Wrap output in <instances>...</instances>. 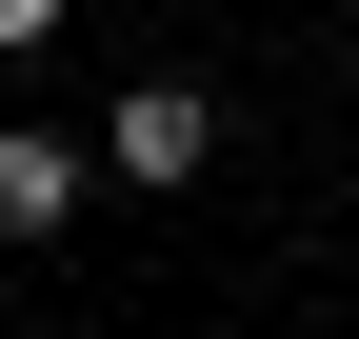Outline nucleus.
Masks as SVG:
<instances>
[{"label":"nucleus","instance_id":"1","mask_svg":"<svg viewBox=\"0 0 359 339\" xmlns=\"http://www.w3.org/2000/svg\"><path fill=\"white\" fill-rule=\"evenodd\" d=\"M100 160H120V180H200V160H219V100H200V80H120V120H100Z\"/></svg>","mask_w":359,"mask_h":339},{"label":"nucleus","instance_id":"2","mask_svg":"<svg viewBox=\"0 0 359 339\" xmlns=\"http://www.w3.org/2000/svg\"><path fill=\"white\" fill-rule=\"evenodd\" d=\"M60 220H80V140L20 120V140H0V240H60Z\"/></svg>","mask_w":359,"mask_h":339},{"label":"nucleus","instance_id":"3","mask_svg":"<svg viewBox=\"0 0 359 339\" xmlns=\"http://www.w3.org/2000/svg\"><path fill=\"white\" fill-rule=\"evenodd\" d=\"M0 40H60V0H0Z\"/></svg>","mask_w":359,"mask_h":339}]
</instances>
